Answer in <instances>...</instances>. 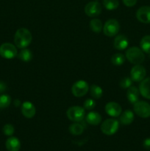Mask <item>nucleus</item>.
<instances>
[{
  "mask_svg": "<svg viewBox=\"0 0 150 151\" xmlns=\"http://www.w3.org/2000/svg\"><path fill=\"white\" fill-rule=\"evenodd\" d=\"M6 89H7V86H6V84L4 82H2V81H0V94L6 91Z\"/></svg>",
  "mask_w": 150,
  "mask_h": 151,
  "instance_id": "obj_33",
  "label": "nucleus"
},
{
  "mask_svg": "<svg viewBox=\"0 0 150 151\" xmlns=\"http://www.w3.org/2000/svg\"><path fill=\"white\" fill-rule=\"evenodd\" d=\"M86 122L89 125H98L101 122V116L96 111H91L85 116Z\"/></svg>",
  "mask_w": 150,
  "mask_h": 151,
  "instance_id": "obj_19",
  "label": "nucleus"
},
{
  "mask_svg": "<svg viewBox=\"0 0 150 151\" xmlns=\"http://www.w3.org/2000/svg\"><path fill=\"white\" fill-rule=\"evenodd\" d=\"M132 80L131 78H128V77H125V78H122L119 82V86L123 89H127L130 86H132Z\"/></svg>",
  "mask_w": 150,
  "mask_h": 151,
  "instance_id": "obj_28",
  "label": "nucleus"
},
{
  "mask_svg": "<svg viewBox=\"0 0 150 151\" xmlns=\"http://www.w3.org/2000/svg\"><path fill=\"white\" fill-rule=\"evenodd\" d=\"M146 70L141 64L135 65L130 71V78L134 82H141L145 78Z\"/></svg>",
  "mask_w": 150,
  "mask_h": 151,
  "instance_id": "obj_10",
  "label": "nucleus"
},
{
  "mask_svg": "<svg viewBox=\"0 0 150 151\" xmlns=\"http://www.w3.org/2000/svg\"><path fill=\"white\" fill-rule=\"evenodd\" d=\"M101 10H102V8H101V4L97 1H90L85 7V14L91 18L96 17L99 15L101 14Z\"/></svg>",
  "mask_w": 150,
  "mask_h": 151,
  "instance_id": "obj_9",
  "label": "nucleus"
},
{
  "mask_svg": "<svg viewBox=\"0 0 150 151\" xmlns=\"http://www.w3.org/2000/svg\"><path fill=\"white\" fill-rule=\"evenodd\" d=\"M2 131L4 133V135L8 136V137H11L15 132V128L13 125L11 124H6L3 127Z\"/></svg>",
  "mask_w": 150,
  "mask_h": 151,
  "instance_id": "obj_29",
  "label": "nucleus"
},
{
  "mask_svg": "<svg viewBox=\"0 0 150 151\" xmlns=\"http://www.w3.org/2000/svg\"><path fill=\"white\" fill-rule=\"evenodd\" d=\"M120 29V24L116 19H109L104 23L103 26V32L105 35L108 37H113L118 34Z\"/></svg>",
  "mask_w": 150,
  "mask_h": 151,
  "instance_id": "obj_6",
  "label": "nucleus"
},
{
  "mask_svg": "<svg viewBox=\"0 0 150 151\" xmlns=\"http://www.w3.org/2000/svg\"><path fill=\"white\" fill-rule=\"evenodd\" d=\"M21 113L26 118L31 119L35 115L36 109L31 102L26 101L21 105Z\"/></svg>",
  "mask_w": 150,
  "mask_h": 151,
  "instance_id": "obj_13",
  "label": "nucleus"
},
{
  "mask_svg": "<svg viewBox=\"0 0 150 151\" xmlns=\"http://www.w3.org/2000/svg\"><path fill=\"white\" fill-rule=\"evenodd\" d=\"M139 88L135 86H130L127 88V92H126V97L129 102L132 104H135L136 102L138 101L139 99Z\"/></svg>",
  "mask_w": 150,
  "mask_h": 151,
  "instance_id": "obj_17",
  "label": "nucleus"
},
{
  "mask_svg": "<svg viewBox=\"0 0 150 151\" xmlns=\"http://www.w3.org/2000/svg\"><path fill=\"white\" fill-rule=\"evenodd\" d=\"M5 146L8 151H19L21 149V142L16 137H10L6 141Z\"/></svg>",
  "mask_w": 150,
  "mask_h": 151,
  "instance_id": "obj_16",
  "label": "nucleus"
},
{
  "mask_svg": "<svg viewBox=\"0 0 150 151\" xmlns=\"http://www.w3.org/2000/svg\"><path fill=\"white\" fill-rule=\"evenodd\" d=\"M96 106V103L93 99L88 98L87 100H85L83 103V107L84 109H86V110H92L95 108Z\"/></svg>",
  "mask_w": 150,
  "mask_h": 151,
  "instance_id": "obj_30",
  "label": "nucleus"
},
{
  "mask_svg": "<svg viewBox=\"0 0 150 151\" xmlns=\"http://www.w3.org/2000/svg\"><path fill=\"white\" fill-rule=\"evenodd\" d=\"M129 45L128 38L124 35H118L115 38L113 41L114 48L118 50H124Z\"/></svg>",
  "mask_w": 150,
  "mask_h": 151,
  "instance_id": "obj_14",
  "label": "nucleus"
},
{
  "mask_svg": "<svg viewBox=\"0 0 150 151\" xmlns=\"http://www.w3.org/2000/svg\"><path fill=\"white\" fill-rule=\"evenodd\" d=\"M96 1H98V0H96Z\"/></svg>",
  "mask_w": 150,
  "mask_h": 151,
  "instance_id": "obj_35",
  "label": "nucleus"
},
{
  "mask_svg": "<svg viewBox=\"0 0 150 151\" xmlns=\"http://www.w3.org/2000/svg\"><path fill=\"white\" fill-rule=\"evenodd\" d=\"M128 61L134 65L141 64L145 60V55L142 50L137 47H132L128 49L125 54Z\"/></svg>",
  "mask_w": 150,
  "mask_h": 151,
  "instance_id": "obj_2",
  "label": "nucleus"
},
{
  "mask_svg": "<svg viewBox=\"0 0 150 151\" xmlns=\"http://www.w3.org/2000/svg\"><path fill=\"white\" fill-rule=\"evenodd\" d=\"M143 146L146 150H150V138H146L143 142Z\"/></svg>",
  "mask_w": 150,
  "mask_h": 151,
  "instance_id": "obj_32",
  "label": "nucleus"
},
{
  "mask_svg": "<svg viewBox=\"0 0 150 151\" xmlns=\"http://www.w3.org/2000/svg\"><path fill=\"white\" fill-rule=\"evenodd\" d=\"M90 27L94 32H100L103 29L102 22L99 19H94L90 22Z\"/></svg>",
  "mask_w": 150,
  "mask_h": 151,
  "instance_id": "obj_22",
  "label": "nucleus"
},
{
  "mask_svg": "<svg viewBox=\"0 0 150 151\" xmlns=\"http://www.w3.org/2000/svg\"><path fill=\"white\" fill-rule=\"evenodd\" d=\"M105 112L112 117H117L122 113V108L119 103L116 102H109L104 107Z\"/></svg>",
  "mask_w": 150,
  "mask_h": 151,
  "instance_id": "obj_11",
  "label": "nucleus"
},
{
  "mask_svg": "<svg viewBox=\"0 0 150 151\" xmlns=\"http://www.w3.org/2000/svg\"><path fill=\"white\" fill-rule=\"evenodd\" d=\"M32 40V33L26 28H19L15 33L14 43L18 48H26L31 44Z\"/></svg>",
  "mask_w": 150,
  "mask_h": 151,
  "instance_id": "obj_1",
  "label": "nucleus"
},
{
  "mask_svg": "<svg viewBox=\"0 0 150 151\" xmlns=\"http://www.w3.org/2000/svg\"><path fill=\"white\" fill-rule=\"evenodd\" d=\"M140 47L144 52L150 54V35H145L141 38Z\"/></svg>",
  "mask_w": 150,
  "mask_h": 151,
  "instance_id": "obj_21",
  "label": "nucleus"
},
{
  "mask_svg": "<svg viewBox=\"0 0 150 151\" xmlns=\"http://www.w3.org/2000/svg\"><path fill=\"white\" fill-rule=\"evenodd\" d=\"M18 58H19L21 60H22V61H30L32 59V52H31V50H29V49L24 48L19 53Z\"/></svg>",
  "mask_w": 150,
  "mask_h": 151,
  "instance_id": "obj_23",
  "label": "nucleus"
},
{
  "mask_svg": "<svg viewBox=\"0 0 150 151\" xmlns=\"http://www.w3.org/2000/svg\"><path fill=\"white\" fill-rule=\"evenodd\" d=\"M122 1H123L124 4L125 6L131 7H133V6H135V4H136L138 0H122Z\"/></svg>",
  "mask_w": 150,
  "mask_h": 151,
  "instance_id": "obj_31",
  "label": "nucleus"
},
{
  "mask_svg": "<svg viewBox=\"0 0 150 151\" xmlns=\"http://www.w3.org/2000/svg\"><path fill=\"white\" fill-rule=\"evenodd\" d=\"M136 18L140 22L150 23V6H142L136 12Z\"/></svg>",
  "mask_w": 150,
  "mask_h": 151,
  "instance_id": "obj_12",
  "label": "nucleus"
},
{
  "mask_svg": "<svg viewBox=\"0 0 150 151\" xmlns=\"http://www.w3.org/2000/svg\"><path fill=\"white\" fill-rule=\"evenodd\" d=\"M90 93L94 99H100L103 94V90L99 86L92 85L90 87Z\"/></svg>",
  "mask_w": 150,
  "mask_h": 151,
  "instance_id": "obj_25",
  "label": "nucleus"
},
{
  "mask_svg": "<svg viewBox=\"0 0 150 151\" xmlns=\"http://www.w3.org/2000/svg\"><path fill=\"white\" fill-rule=\"evenodd\" d=\"M11 103V97L7 94L0 96V109H5L8 107Z\"/></svg>",
  "mask_w": 150,
  "mask_h": 151,
  "instance_id": "obj_27",
  "label": "nucleus"
},
{
  "mask_svg": "<svg viewBox=\"0 0 150 151\" xmlns=\"http://www.w3.org/2000/svg\"><path fill=\"white\" fill-rule=\"evenodd\" d=\"M102 3L104 7L108 10H116L119 5V0H103Z\"/></svg>",
  "mask_w": 150,
  "mask_h": 151,
  "instance_id": "obj_26",
  "label": "nucleus"
},
{
  "mask_svg": "<svg viewBox=\"0 0 150 151\" xmlns=\"http://www.w3.org/2000/svg\"><path fill=\"white\" fill-rule=\"evenodd\" d=\"M140 94L144 97L150 100V78H144L139 85Z\"/></svg>",
  "mask_w": 150,
  "mask_h": 151,
  "instance_id": "obj_15",
  "label": "nucleus"
},
{
  "mask_svg": "<svg viewBox=\"0 0 150 151\" xmlns=\"http://www.w3.org/2000/svg\"><path fill=\"white\" fill-rule=\"evenodd\" d=\"M134 112L141 118H149L150 116V104L146 101H139L133 104Z\"/></svg>",
  "mask_w": 150,
  "mask_h": 151,
  "instance_id": "obj_5",
  "label": "nucleus"
},
{
  "mask_svg": "<svg viewBox=\"0 0 150 151\" xmlns=\"http://www.w3.org/2000/svg\"><path fill=\"white\" fill-rule=\"evenodd\" d=\"M16 46L10 43H4L0 46V55L5 59H13L17 55Z\"/></svg>",
  "mask_w": 150,
  "mask_h": 151,
  "instance_id": "obj_8",
  "label": "nucleus"
},
{
  "mask_svg": "<svg viewBox=\"0 0 150 151\" xmlns=\"http://www.w3.org/2000/svg\"><path fill=\"white\" fill-rule=\"evenodd\" d=\"M19 105H21L20 100H15V106H19Z\"/></svg>",
  "mask_w": 150,
  "mask_h": 151,
  "instance_id": "obj_34",
  "label": "nucleus"
},
{
  "mask_svg": "<svg viewBox=\"0 0 150 151\" xmlns=\"http://www.w3.org/2000/svg\"><path fill=\"white\" fill-rule=\"evenodd\" d=\"M119 120L122 125H130L134 120V113L131 110H125L119 116Z\"/></svg>",
  "mask_w": 150,
  "mask_h": 151,
  "instance_id": "obj_18",
  "label": "nucleus"
},
{
  "mask_svg": "<svg viewBox=\"0 0 150 151\" xmlns=\"http://www.w3.org/2000/svg\"><path fill=\"white\" fill-rule=\"evenodd\" d=\"M84 129H85V127L83 126V125L79 122H74L71 125L69 126V131L72 135L74 136H79L83 133Z\"/></svg>",
  "mask_w": 150,
  "mask_h": 151,
  "instance_id": "obj_20",
  "label": "nucleus"
},
{
  "mask_svg": "<svg viewBox=\"0 0 150 151\" xmlns=\"http://www.w3.org/2000/svg\"><path fill=\"white\" fill-rule=\"evenodd\" d=\"M119 128V122L116 119H107L101 125V131L104 134L112 136L116 134Z\"/></svg>",
  "mask_w": 150,
  "mask_h": 151,
  "instance_id": "obj_4",
  "label": "nucleus"
},
{
  "mask_svg": "<svg viewBox=\"0 0 150 151\" xmlns=\"http://www.w3.org/2000/svg\"><path fill=\"white\" fill-rule=\"evenodd\" d=\"M89 90V86L86 81L80 80L73 84L71 87V92L74 96L81 97L85 96Z\"/></svg>",
  "mask_w": 150,
  "mask_h": 151,
  "instance_id": "obj_7",
  "label": "nucleus"
},
{
  "mask_svg": "<svg viewBox=\"0 0 150 151\" xmlns=\"http://www.w3.org/2000/svg\"><path fill=\"white\" fill-rule=\"evenodd\" d=\"M125 57L122 53H116L111 57V63L114 66H121L125 62Z\"/></svg>",
  "mask_w": 150,
  "mask_h": 151,
  "instance_id": "obj_24",
  "label": "nucleus"
},
{
  "mask_svg": "<svg viewBox=\"0 0 150 151\" xmlns=\"http://www.w3.org/2000/svg\"><path fill=\"white\" fill-rule=\"evenodd\" d=\"M68 119L74 122H79L85 117V109L81 106H72L66 111Z\"/></svg>",
  "mask_w": 150,
  "mask_h": 151,
  "instance_id": "obj_3",
  "label": "nucleus"
}]
</instances>
